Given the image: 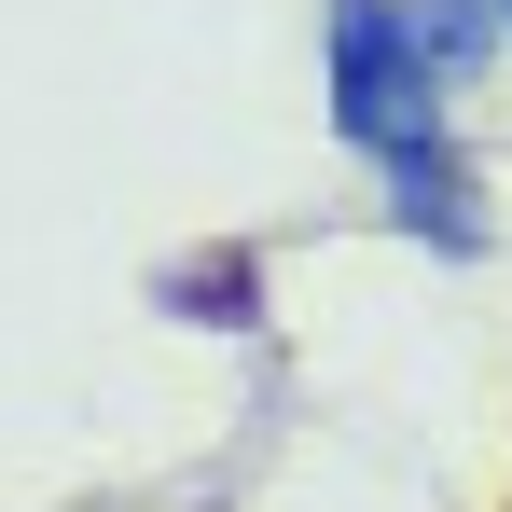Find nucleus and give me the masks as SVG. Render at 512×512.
Returning <instances> with one entry per match:
<instances>
[{"instance_id":"5","label":"nucleus","mask_w":512,"mask_h":512,"mask_svg":"<svg viewBox=\"0 0 512 512\" xmlns=\"http://www.w3.org/2000/svg\"><path fill=\"white\" fill-rule=\"evenodd\" d=\"M499 28H512V0H499Z\"/></svg>"},{"instance_id":"4","label":"nucleus","mask_w":512,"mask_h":512,"mask_svg":"<svg viewBox=\"0 0 512 512\" xmlns=\"http://www.w3.org/2000/svg\"><path fill=\"white\" fill-rule=\"evenodd\" d=\"M402 28H416V56L443 70V97H471V84H485V70L512 56L499 0H402Z\"/></svg>"},{"instance_id":"1","label":"nucleus","mask_w":512,"mask_h":512,"mask_svg":"<svg viewBox=\"0 0 512 512\" xmlns=\"http://www.w3.org/2000/svg\"><path fill=\"white\" fill-rule=\"evenodd\" d=\"M319 111H333V139L360 167H388V153H416V139L457 125V97L416 56L402 0H319Z\"/></svg>"},{"instance_id":"2","label":"nucleus","mask_w":512,"mask_h":512,"mask_svg":"<svg viewBox=\"0 0 512 512\" xmlns=\"http://www.w3.org/2000/svg\"><path fill=\"white\" fill-rule=\"evenodd\" d=\"M374 194H388V222H402V236H429L443 263H485V250H499V222H485V167L457 153V125H443V139H416V153H388V167H374Z\"/></svg>"},{"instance_id":"3","label":"nucleus","mask_w":512,"mask_h":512,"mask_svg":"<svg viewBox=\"0 0 512 512\" xmlns=\"http://www.w3.org/2000/svg\"><path fill=\"white\" fill-rule=\"evenodd\" d=\"M139 291H153V319H180V333H263V319H277L250 236H222V250H167Z\"/></svg>"}]
</instances>
